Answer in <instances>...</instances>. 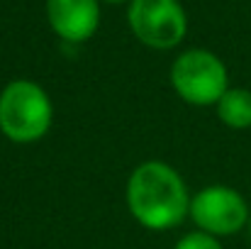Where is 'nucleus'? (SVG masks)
I'll return each mask as SVG.
<instances>
[{
    "label": "nucleus",
    "instance_id": "1",
    "mask_svg": "<svg viewBox=\"0 0 251 249\" xmlns=\"http://www.w3.org/2000/svg\"><path fill=\"white\" fill-rule=\"evenodd\" d=\"M127 205L132 218L147 230H171L190 210L185 181L164 162L139 164L127 181Z\"/></svg>",
    "mask_w": 251,
    "mask_h": 249
},
{
    "label": "nucleus",
    "instance_id": "2",
    "mask_svg": "<svg viewBox=\"0 0 251 249\" xmlns=\"http://www.w3.org/2000/svg\"><path fill=\"white\" fill-rule=\"evenodd\" d=\"M54 120L49 93L34 81H10L0 93V132L17 144L42 139Z\"/></svg>",
    "mask_w": 251,
    "mask_h": 249
},
{
    "label": "nucleus",
    "instance_id": "3",
    "mask_svg": "<svg viewBox=\"0 0 251 249\" xmlns=\"http://www.w3.org/2000/svg\"><path fill=\"white\" fill-rule=\"evenodd\" d=\"M173 90L190 105H217L229 90V76L222 59L207 49H188L171 66Z\"/></svg>",
    "mask_w": 251,
    "mask_h": 249
},
{
    "label": "nucleus",
    "instance_id": "4",
    "mask_svg": "<svg viewBox=\"0 0 251 249\" xmlns=\"http://www.w3.org/2000/svg\"><path fill=\"white\" fill-rule=\"evenodd\" d=\"M127 20L134 37L151 49H173L188 29V17L178 0H132Z\"/></svg>",
    "mask_w": 251,
    "mask_h": 249
},
{
    "label": "nucleus",
    "instance_id": "5",
    "mask_svg": "<svg viewBox=\"0 0 251 249\" xmlns=\"http://www.w3.org/2000/svg\"><path fill=\"white\" fill-rule=\"evenodd\" d=\"M188 215L202 232L229 237L249 222V205L244 195L229 186H207L190 198Z\"/></svg>",
    "mask_w": 251,
    "mask_h": 249
},
{
    "label": "nucleus",
    "instance_id": "6",
    "mask_svg": "<svg viewBox=\"0 0 251 249\" xmlns=\"http://www.w3.org/2000/svg\"><path fill=\"white\" fill-rule=\"evenodd\" d=\"M47 17L51 29L66 42H85L98 32V0H47Z\"/></svg>",
    "mask_w": 251,
    "mask_h": 249
},
{
    "label": "nucleus",
    "instance_id": "7",
    "mask_svg": "<svg viewBox=\"0 0 251 249\" xmlns=\"http://www.w3.org/2000/svg\"><path fill=\"white\" fill-rule=\"evenodd\" d=\"M217 117L232 130L251 127V90L229 88L217 103Z\"/></svg>",
    "mask_w": 251,
    "mask_h": 249
},
{
    "label": "nucleus",
    "instance_id": "8",
    "mask_svg": "<svg viewBox=\"0 0 251 249\" xmlns=\"http://www.w3.org/2000/svg\"><path fill=\"white\" fill-rule=\"evenodd\" d=\"M173 249H222V245L217 237H212L207 232H190V235L180 237Z\"/></svg>",
    "mask_w": 251,
    "mask_h": 249
},
{
    "label": "nucleus",
    "instance_id": "9",
    "mask_svg": "<svg viewBox=\"0 0 251 249\" xmlns=\"http://www.w3.org/2000/svg\"><path fill=\"white\" fill-rule=\"evenodd\" d=\"M105 2H125V0H105Z\"/></svg>",
    "mask_w": 251,
    "mask_h": 249
}]
</instances>
